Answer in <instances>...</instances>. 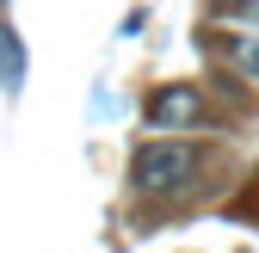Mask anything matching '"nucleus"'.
<instances>
[{
	"label": "nucleus",
	"instance_id": "5",
	"mask_svg": "<svg viewBox=\"0 0 259 253\" xmlns=\"http://www.w3.org/2000/svg\"><path fill=\"white\" fill-rule=\"evenodd\" d=\"M216 13H222V19H247V25H259V0H216Z\"/></svg>",
	"mask_w": 259,
	"mask_h": 253
},
{
	"label": "nucleus",
	"instance_id": "1",
	"mask_svg": "<svg viewBox=\"0 0 259 253\" xmlns=\"http://www.w3.org/2000/svg\"><path fill=\"white\" fill-rule=\"evenodd\" d=\"M198 161H204V154L191 142H148V148H136V167H130V173H136V192L167 198V192H185V185H191Z\"/></svg>",
	"mask_w": 259,
	"mask_h": 253
},
{
	"label": "nucleus",
	"instance_id": "3",
	"mask_svg": "<svg viewBox=\"0 0 259 253\" xmlns=\"http://www.w3.org/2000/svg\"><path fill=\"white\" fill-rule=\"evenodd\" d=\"M0 87H7V93L25 87V44H19L13 25H0Z\"/></svg>",
	"mask_w": 259,
	"mask_h": 253
},
{
	"label": "nucleus",
	"instance_id": "4",
	"mask_svg": "<svg viewBox=\"0 0 259 253\" xmlns=\"http://www.w3.org/2000/svg\"><path fill=\"white\" fill-rule=\"evenodd\" d=\"M210 50H216V56H229L235 68L259 74V37H210Z\"/></svg>",
	"mask_w": 259,
	"mask_h": 253
},
{
	"label": "nucleus",
	"instance_id": "2",
	"mask_svg": "<svg viewBox=\"0 0 259 253\" xmlns=\"http://www.w3.org/2000/svg\"><path fill=\"white\" fill-rule=\"evenodd\" d=\"M148 123H154V130L204 123V93H198V87H160L154 99H148Z\"/></svg>",
	"mask_w": 259,
	"mask_h": 253
}]
</instances>
